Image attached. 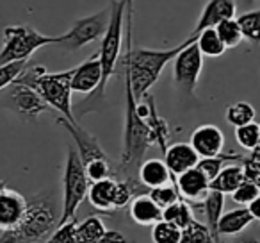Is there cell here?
Wrapping results in <instances>:
<instances>
[{
  "mask_svg": "<svg viewBox=\"0 0 260 243\" xmlns=\"http://www.w3.org/2000/svg\"><path fill=\"white\" fill-rule=\"evenodd\" d=\"M27 63L29 61H16L11 63V65L0 66V90H6L22 73V70L27 66Z\"/></svg>",
  "mask_w": 260,
  "mask_h": 243,
  "instance_id": "36",
  "label": "cell"
},
{
  "mask_svg": "<svg viewBox=\"0 0 260 243\" xmlns=\"http://www.w3.org/2000/svg\"><path fill=\"white\" fill-rule=\"evenodd\" d=\"M242 36L249 43H260V9H249L237 16Z\"/></svg>",
  "mask_w": 260,
  "mask_h": 243,
  "instance_id": "29",
  "label": "cell"
},
{
  "mask_svg": "<svg viewBox=\"0 0 260 243\" xmlns=\"http://www.w3.org/2000/svg\"><path fill=\"white\" fill-rule=\"evenodd\" d=\"M235 2H237V6L242 4V6H246V8H249V6H253V2H255V0H235Z\"/></svg>",
  "mask_w": 260,
  "mask_h": 243,
  "instance_id": "39",
  "label": "cell"
},
{
  "mask_svg": "<svg viewBox=\"0 0 260 243\" xmlns=\"http://www.w3.org/2000/svg\"><path fill=\"white\" fill-rule=\"evenodd\" d=\"M148 195L152 197V199L155 200V204H159V207H162V209L182 199L180 193H178V190H177V186H175V182L166 184V186H160V188L150 190Z\"/></svg>",
  "mask_w": 260,
  "mask_h": 243,
  "instance_id": "33",
  "label": "cell"
},
{
  "mask_svg": "<svg viewBox=\"0 0 260 243\" xmlns=\"http://www.w3.org/2000/svg\"><path fill=\"white\" fill-rule=\"evenodd\" d=\"M72 77L73 68L64 70V72H47L43 65H30L22 70L16 83L30 86L40 93V97L47 102V105L54 111H57L62 118L75 120L73 116V102H72Z\"/></svg>",
  "mask_w": 260,
  "mask_h": 243,
  "instance_id": "5",
  "label": "cell"
},
{
  "mask_svg": "<svg viewBox=\"0 0 260 243\" xmlns=\"http://www.w3.org/2000/svg\"><path fill=\"white\" fill-rule=\"evenodd\" d=\"M77 218L61 224L45 243H77Z\"/></svg>",
  "mask_w": 260,
  "mask_h": 243,
  "instance_id": "34",
  "label": "cell"
},
{
  "mask_svg": "<svg viewBox=\"0 0 260 243\" xmlns=\"http://www.w3.org/2000/svg\"><path fill=\"white\" fill-rule=\"evenodd\" d=\"M138 179L145 188L153 190L175 182V175L170 172L164 159H148L143 161L138 170Z\"/></svg>",
  "mask_w": 260,
  "mask_h": 243,
  "instance_id": "20",
  "label": "cell"
},
{
  "mask_svg": "<svg viewBox=\"0 0 260 243\" xmlns=\"http://www.w3.org/2000/svg\"><path fill=\"white\" fill-rule=\"evenodd\" d=\"M8 88H9L8 105L11 109H15L23 118L36 120L38 116L50 109L47 105V102L40 97V93L36 90H32L30 86H25V84H20L16 80H13Z\"/></svg>",
  "mask_w": 260,
  "mask_h": 243,
  "instance_id": "11",
  "label": "cell"
},
{
  "mask_svg": "<svg viewBox=\"0 0 260 243\" xmlns=\"http://www.w3.org/2000/svg\"><path fill=\"white\" fill-rule=\"evenodd\" d=\"M128 243H134V241H130V239H128Z\"/></svg>",
  "mask_w": 260,
  "mask_h": 243,
  "instance_id": "42",
  "label": "cell"
},
{
  "mask_svg": "<svg viewBox=\"0 0 260 243\" xmlns=\"http://www.w3.org/2000/svg\"><path fill=\"white\" fill-rule=\"evenodd\" d=\"M89 186H91V181L87 179L79 152H77L75 147H68V150H66V159H64V170H62L61 224L75 220L80 204L87 199Z\"/></svg>",
  "mask_w": 260,
  "mask_h": 243,
  "instance_id": "7",
  "label": "cell"
},
{
  "mask_svg": "<svg viewBox=\"0 0 260 243\" xmlns=\"http://www.w3.org/2000/svg\"><path fill=\"white\" fill-rule=\"evenodd\" d=\"M109 229L98 217H87L77 224V243H102Z\"/></svg>",
  "mask_w": 260,
  "mask_h": 243,
  "instance_id": "24",
  "label": "cell"
},
{
  "mask_svg": "<svg viewBox=\"0 0 260 243\" xmlns=\"http://www.w3.org/2000/svg\"><path fill=\"white\" fill-rule=\"evenodd\" d=\"M134 0H130L126 6L125 15V45L121 54V66L125 73V83L130 86L132 95L136 100L143 98L153 84L159 80L160 73L164 72L170 63L177 58V54L184 47L196 40V36H189L185 41L173 48L159 50V48H146V47H132V27H134Z\"/></svg>",
  "mask_w": 260,
  "mask_h": 243,
  "instance_id": "1",
  "label": "cell"
},
{
  "mask_svg": "<svg viewBox=\"0 0 260 243\" xmlns=\"http://www.w3.org/2000/svg\"><path fill=\"white\" fill-rule=\"evenodd\" d=\"M230 159V161H242L244 157H241L239 154H235V152H221L219 156H216V157H202V159L198 161V165H196V168H198L200 172H202L203 175L207 177V181L209 182H212L214 179L219 175V172L223 170L224 167H226V161Z\"/></svg>",
  "mask_w": 260,
  "mask_h": 243,
  "instance_id": "26",
  "label": "cell"
},
{
  "mask_svg": "<svg viewBox=\"0 0 260 243\" xmlns=\"http://www.w3.org/2000/svg\"><path fill=\"white\" fill-rule=\"evenodd\" d=\"M109 20H111V8L102 9V11L94 13V15L77 18L64 34L57 36V43L55 45H59V47L68 52L80 50L86 45H91L104 38Z\"/></svg>",
  "mask_w": 260,
  "mask_h": 243,
  "instance_id": "9",
  "label": "cell"
},
{
  "mask_svg": "<svg viewBox=\"0 0 260 243\" xmlns=\"http://www.w3.org/2000/svg\"><path fill=\"white\" fill-rule=\"evenodd\" d=\"M192 149L198 152L200 159L202 157H216L223 152L224 147V134L217 125L203 124L196 127L191 134Z\"/></svg>",
  "mask_w": 260,
  "mask_h": 243,
  "instance_id": "15",
  "label": "cell"
},
{
  "mask_svg": "<svg viewBox=\"0 0 260 243\" xmlns=\"http://www.w3.org/2000/svg\"><path fill=\"white\" fill-rule=\"evenodd\" d=\"M244 168L242 165H228L219 172L216 179L210 182V190L219 192L223 195H232L244 181Z\"/></svg>",
  "mask_w": 260,
  "mask_h": 243,
  "instance_id": "23",
  "label": "cell"
},
{
  "mask_svg": "<svg viewBox=\"0 0 260 243\" xmlns=\"http://www.w3.org/2000/svg\"><path fill=\"white\" fill-rule=\"evenodd\" d=\"M128 217L130 220L143 227H152L157 222L162 220V207L155 204V200L148 193L134 197L128 204Z\"/></svg>",
  "mask_w": 260,
  "mask_h": 243,
  "instance_id": "18",
  "label": "cell"
},
{
  "mask_svg": "<svg viewBox=\"0 0 260 243\" xmlns=\"http://www.w3.org/2000/svg\"><path fill=\"white\" fill-rule=\"evenodd\" d=\"M128 2L130 0H109L111 20H109L104 38L100 40L102 47L98 50V58L102 63V84L79 104H73L75 120L82 118L86 113H94L102 109L105 98V88H107L111 77L114 75L119 59H121L123 45H125V15Z\"/></svg>",
  "mask_w": 260,
  "mask_h": 243,
  "instance_id": "2",
  "label": "cell"
},
{
  "mask_svg": "<svg viewBox=\"0 0 260 243\" xmlns=\"http://www.w3.org/2000/svg\"><path fill=\"white\" fill-rule=\"evenodd\" d=\"M255 116H256V111L249 102H235V104L228 105L226 111H224L226 122L235 129L255 122Z\"/></svg>",
  "mask_w": 260,
  "mask_h": 243,
  "instance_id": "28",
  "label": "cell"
},
{
  "mask_svg": "<svg viewBox=\"0 0 260 243\" xmlns=\"http://www.w3.org/2000/svg\"><path fill=\"white\" fill-rule=\"evenodd\" d=\"M27 207V197L6 186L0 190V232L13 231L22 222Z\"/></svg>",
  "mask_w": 260,
  "mask_h": 243,
  "instance_id": "13",
  "label": "cell"
},
{
  "mask_svg": "<svg viewBox=\"0 0 260 243\" xmlns=\"http://www.w3.org/2000/svg\"><path fill=\"white\" fill-rule=\"evenodd\" d=\"M200 209L203 213V218H205V225L209 227L210 234L216 238V241L221 243V236L217 232V224H219V218L223 217L224 213V195L219 192H214L210 190L207 193L205 200L198 206H192V209Z\"/></svg>",
  "mask_w": 260,
  "mask_h": 243,
  "instance_id": "21",
  "label": "cell"
},
{
  "mask_svg": "<svg viewBox=\"0 0 260 243\" xmlns=\"http://www.w3.org/2000/svg\"><path fill=\"white\" fill-rule=\"evenodd\" d=\"M6 186H8V184H6V181H4V179H0V190H4Z\"/></svg>",
  "mask_w": 260,
  "mask_h": 243,
  "instance_id": "41",
  "label": "cell"
},
{
  "mask_svg": "<svg viewBox=\"0 0 260 243\" xmlns=\"http://www.w3.org/2000/svg\"><path fill=\"white\" fill-rule=\"evenodd\" d=\"M162 220L171 222L173 225H177V227H180L182 231H184V229L187 227L192 220H194L192 207L189 206L184 199H180L175 204H171V206L164 207L162 209Z\"/></svg>",
  "mask_w": 260,
  "mask_h": 243,
  "instance_id": "27",
  "label": "cell"
},
{
  "mask_svg": "<svg viewBox=\"0 0 260 243\" xmlns=\"http://www.w3.org/2000/svg\"><path fill=\"white\" fill-rule=\"evenodd\" d=\"M62 204L54 188L27 197L23 218L13 231L0 232V243H45L61 224Z\"/></svg>",
  "mask_w": 260,
  "mask_h": 243,
  "instance_id": "3",
  "label": "cell"
},
{
  "mask_svg": "<svg viewBox=\"0 0 260 243\" xmlns=\"http://www.w3.org/2000/svg\"><path fill=\"white\" fill-rule=\"evenodd\" d=\"M184 238V231L171 222L160 220L152 225V241L153 243H180Z\"/></svg>",
  "mask_w": 260,
  "mask_h": 243,
  "instance_id": "31",
  "label": "cell"
},
{
  "mask_svg": "<svg viewBox=\"0 0 260 243\" xmlns=\"http://www.w3.org/2000/svg\"><path fill=\"white\" fill-rule=\"evenodd\" d=\"M125 127H123V149L119 156L118 174L126 181H139L138 170L145 161V154L152 145L150 129L136 111V98L125 83Z\"/></svg>",
  "mask_w": 260,
  "mask_h": 243,
  "instance_id": "4",
  "label": "cell"
},
{
  "mask_svg": "<svg viewBox=\"0 0 260 243\" xmlns=\"http://www.w3.org/2000/svg\"><path fill=\"white\" fill-rule=\"evenodd\" d=\"M203 70V54L196 40L184 47L173 59V84L177 90L192 95Z\"/></svg>",
  "mask_w": 260,
  "mask_h": 243,
  "instance_id": "10",
  "label": "cell"
},
{
  "mask_svg": "<svg viewBox=\"0 0 260 243\" xmlns=\"http://www.w3.org/2000/svg\"><path fill=\"white\" fill-rule=\"evenodd\" d=\"M235 140H237V145L244 150H249V152L255 150L260 145V124L251 122V124L237 127L235 129Z\"/></svg>",
  "mask_w": 260,
  "mask_h": 243,
  "instance_id": "32",
  "label": "cell"
},
{
  "mask_svg": "<svg viewBox=\"0 0 260 243\" xmlns=\"http://www.w3.org/2000/svg\"><path fill=\"white\" fill-rule=\"evenodd\" d=\"M235 15H237V2L235 0H207L205 8L202 9V15H200L191 34L196 36L202 31L216 27L223 20L235 18Z\"/></svg>",
  "mask_w": 260,
  "mask_h": 243,
  "instance_id": "16",
  "label": "cell"
},
{
  "mask_svg": "<svg viewBox=\"0 0 260 243\" xmlns=\"http://www.w3.org/2000/svg\"><path fill=\"white\" fill-rule=\"evenodd\" d=\"M198 161L200 156L192 149L191 143H173V145H168L166 152H164V163L168 165V168L175 177L194 168Z\"/></svg>",
  "mask_w": 260,
  "mask_h": 243,
  "instance_id": "19",
  "label": "cell"
},
{
  "mask_svg": "<svg viewBox=\"0 0 260 243\" xmlns=\"http://www.w3.org/2000/svg\"><path fill=\"white\" fill-rule=\"evenodd\" d=\"M57 125L64 127L72 134L73 142H75V149L79 152L80 159H82L86 175L91 182L109 179L114 175V167H112L109 156L104 152V149L100 147L98 140L89 131H86L77 120H66L61 116V118H57Z\"/></svg>",
  "mask_w": 260,
  "mask_h": 243,
  "instance_id": "6",
  "label": "cell"
},
{
  "mask_svg": "<svg viewBox=\"0 0 260 243\" xmlns=\"http://www.w3.org/2000/svg\"><path fill=\"white\" fill-rule=\"evenodd\" d=\"M260 195V190L256 184H253L251 181H248V179H244L242 181V184L239 186L237 190H235L234 193H232V200H234L235 204H241V206H248V204H251L253 200L256 199V197Z\"/></svg>",
  "mask_w": 260,
  "mask_h": 243,
  "instance_id": "35",
  "label": "cell"
},
{
  "mask_svg": "<svg viewBox=\"0 0 260 243\" xmlns=\"http://www.w3.org/2000/svg\"><path fill=\"white\" fill-rule=\"evenodd\" d=\"M175 186H177L182 199L191 207L202 204L205 200L207 193L210 192V182L207 181V177L196 167L177 175L175 177Z\"/></svg>",
  "mask_w": 260,
  "mask_h": 243,
  "instance_id": "12",
  "label": "cell"
},
{
  "mask_svg": "<svg viewBox=\"0 0 260 243\" xmlns=\"http://www.w3.org/2000/svg\"><path fill=\"white\" fill-rule=\"evenodd\" d=\"M116 190H118V179L114 177L91 182L87 200L96 211L104 214H111L118 211L116 209Z\"/></svg>",
  "mask_w": 260,
  "mask_h": 243,
  "instance_id": "17",
  "label": "cell"
},
{
  "mask_svg": "<svg viewBox=\"0 0 260 243\" xmlns=\"http://www.w3.org/2000/svg\"><path fill=\"white\" fill-rule=\"evenodd\" d=\"M180 243H192V241H191V239L187 238V236L184 234V238H182V241H180Z\"/></svg>",
  "mask_w": 260,
  "mask_h": 243,
  "instance_id": "40",
  "label": "cell"
},
{
  "mask_svg": "<svg viewBox=\"0 0 260 243\" xmlns=\"http://www.w3.org/2000/svg\"><path fill=\"white\" fill-rule=\"evenodd\" d=\"M235 243H260V239H255V238H242V239H237Z\"/></svg>",
  "mask_w": 260,
  "mask_h": 243,
  "instance_id": "38",
  "label": "cell"
},
{
  "mask_svg": "<svg viewBox=\"0 0 260 243\" xmlns=\"http://www.w3.org/2000/svg\"><path fill=\"white\" fill-rule=\"evenodd\" d=\"M57 43V36H48L30 25H8L0 48V66L16 61H29L41 47Z\"/></svg>",
  "mask_w": 260,
  "mask_h": 243,
  "instance_id": "8",
  "label": "cell"
},
{
  "mask_svg": "<svg viewBox=\"0 0 260 243\" xmlns=\"http://www.w3.org/2000/svg\"><path fill=\"white\" fill-rule=\"evenodd\" d=\"M251 222L255 220L249 214L248 207L241 206L237 209L223 213V217L219 218V224H217V232H219V236H239L244 229L251 225Z\"/></svg>",
  "mask_w": 260,
  "mask_h": 243,
  "instance_id": "22",
  "label": "cell"
},
{
  "mask_svg": "<svg viewBox=\"0 0 260 243\" xmlns=\"http://www.w3.org/2000/svg\"><path fill=\"white\" fill-rule=\"evenodd\" d=\"M246 207H248V211H249V214L253 217V220L260 222V195L256 197L251 204H248Z\"/></svg>",
  "mask_w": 260,
  "mask_h": 243,
  "instance_id": "37",
  "label": "cell"
},
{
  "mask_svg": "<svg viewBox=\"0 0 260 243\" xmlns=\"http://www.w3.org/2000/svg\"><path fill=\"white\" fill-rule=\"evenodd\" d=\"M214 29L217 31V34H219L221 41L224 43V47L228 48H235L241 45V41L244 40V36H242V31H241V25H239L237 18H226L223 20V22L217 23Z\"/></svg>",
  "mask_w": 260,
  "mask_h": 243,
  "instance_id": "30",
  "label": "cell"
},
{
  "mask_svg": "<svg viewBox=\"0 0 260 243\" xmlns=\"http://www.w3.org/2000/svg\"><path fill=\"white\" fill-rule=\"evenodd\" d=\"M196 45H198L203 58H221L226 52V47H224V43L221 41L219 34L214 27L196 34Z\"/></svg>",
  "mask_w": 260,
  "mask_h": 243,
  "instance_id": "25",
  "label": "cell"
},
{
  "mask_svg": "<svg viewBox=\"0 0 260 243\" xmlns=\"http://www.w3.org/2000/svg\"><path fill=\"white\" fill-rule=\"evenodd\" d=\"M102 84V63L98 52L82 61L80 65L73 66L72 90L77 93L89 95Z\"/></svg>",
  "mask_w": 260,
  "mask_h": 243,
  "instance_id": "14",
  "label": "cell"
}]
</instances>
